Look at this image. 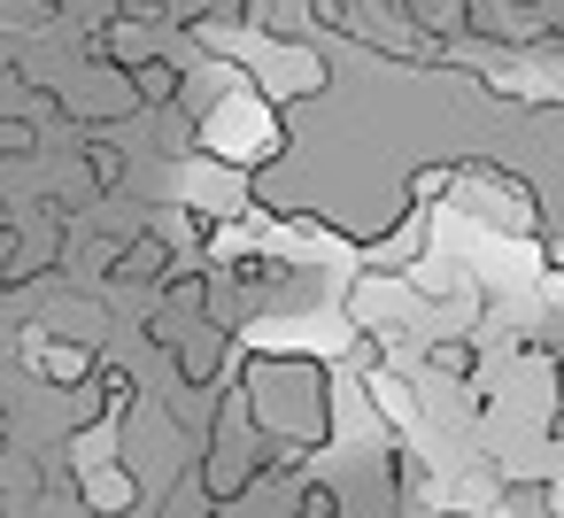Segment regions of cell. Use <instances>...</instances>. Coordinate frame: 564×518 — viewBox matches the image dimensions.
I'll return each mask as SVG.
<instances>
[{
  "instance_id": "cell-1",
  "label": "cell",
  "mask_w": 564,
  "mask_h": 518,
  "mask_svg": "<svg viewBox=\"0 0 564 518\" xmlns=\"http://www.w3.org/2000/svg\"><path fill=\"white\" fill-rule=\"evenodd\" d=\"M40 479H32V456H0V510H32Z\"/></svg>"
}]
</instances>
